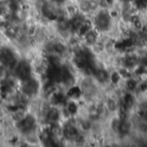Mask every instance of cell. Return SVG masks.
<instances>
[{
	"label": "cell",
	"mask_w": 147,
	"mask_h": 147,
	"mask_svg": "<svg viewBox=\"0 0 147 147\" xmlns=\"http://www.w3.org/2000/svg\"><path fill=\"white\" fill-rule=\"evenodd\" d=\"M21 94L24 96L32 97L38 95L40 92V84L39 81L33 76L28 79L21 81Z\"/></svg>",
	"instance_id": "1"
},
{
	"label": "cell",
	"mask_w": 147,
	"mask_h": 147,
	"mask_svg": "<svg viewBox=\"0 0 147 147\" xmlns=\"http://www.w3.org/2000/svg\"><path fill=\"white\" fill-rule=\"evenodd\" d=\"M32 65L28 60L17 61V63L14 66V75L20 81H23L25 79L29 78L30 77H32Z\"/></svg>",
	"instance_id": "2"
}]
</instances>
